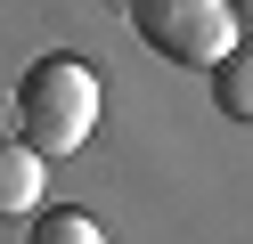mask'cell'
<instances>
[{"instance_id":"obj_1","label":"cell","mask_w":253,"mask_h":244,"mask_svg":"<svg viewBox=\"0 0 253 244\" xmlns=\"http://www.w3.org/2000/svg\"><path fill=\"white\" fill-rule=\"evenodd\" d=\"M98 106H106L98 73L57 49V57H41L33 73L17 81V139L41 146V155H82L90 130H98Z\"/></svg>"},{"instance_id":"obj_2","label":"cell","mask_w":253,"mask_h":244,"mask_svg":"<svg viewBox=\"0 0 253 244\" xmlns=\"http://www.w3.org/2000/svg\"><path fill=\"white\" fill-rule=\"evenodd\" d=\"M131 33L155 49V57L188 65V73H212V65L237 49L229 0H131Z\"/></svg>"},{"instance_id":"obj_3","label":"cell","mask_w":253,"mask_h":244,"mask_svg":"<svg viewBox=\"0 0 253 244\" xmlns=\"http://www.w3.org/2000/svg\"><path fill=\"white\" fill-rule=\"evenodd\" d=\"M41 179H49V155L25 139H0V220H25L41 211Z\"/></svg>"},{"instance_id":"obj_4","label":"cell","mask_w":253,"mask_h":244,"mask_svg":"<svg viewBox=\"0 0 253 244\" xmlns=\"http://www.w3.org/2000/svg\"><path fill=\"white\" fill-rule=\"evenodd\" d=\"M212 98H220L229 122H253V41H237L229 57L212 65Z\"/></svg>"},{"instance_id":"obj_5","label":"cell","mask_w":253,"mask_h":244,"mask_svg":"<svg viewBox=\"0 0 253 244\" xmlns=\"http://www.w3.org/2000/svg\"><path fill=\"white\" fill-rule=\"evenodd\" d=\"M25 244H106V228L66 204V211H33V236H25Z\"/></svg>"},{"instance_id":"obj_6","label":"cell","mask_w":253,"mask_h":244,"mask_svg":"<svg viewBox=\"0 0 253 244\" xmlns=\"http://www.w3.org/2000/svg\"><path fill=\"white\" fill-rule=\"evenodd\" d=\"M229 16H237V41H253V0H229Z\"/></svg>"},{"instance_id":"obj_7","label":"cell","mask_w":253,"mask_h":244,"mask_svg":"<svg viewBox=\"0 0 253 244\" xmlns=\"http://www.w3.org/2000/svg\"><path fill=\"white\" fill-rule=\"evenodd\" d=\"M0 139H17V98H0Z\"/></svg>"}]
</instances>
